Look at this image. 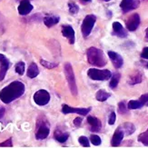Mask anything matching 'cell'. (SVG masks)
Segmentation results:
<instances>
[{"mask_svg":"<svg viewBox=\"0 0 148 148\" xmlns=\"http://www.w3.org/2000/svg\"><path fill=\"white\" fill-rule=\"evenodd\" d=\"M111 77H112V79H111L110 84H109V85H110V88L111 89H114V88H116V86H118V83H119L121 75H120L119 73H115Z\"/></svg>","mask_w":148,"mask_h":148,"instance_id":"d4e9b609","label":"cell"},{"mask_svg":"<svg viewBox=\"0 0 148 148\" xmlns=\"http://www.w3.org/2000/svg\"><path fill=\"white\" fill-rule=\"evenodd\" d=\"M54 136H55V139H56L59 143H65L66 141L68 139L69 134H68V133H64L61 130L57 129L55 131Z\"/></svg>","mask_w":148,"mask_h":148,"instance_id":"44dd1931","label":"cell"},{"mask_svg":"<svg viewBox=\"0 0 148 148\" xmlns=\"http://www.w3.org/2000/svg\"><path fill=\"white\" fill-rule=\"evenodd\" d=\"M102 1H105V2H108V1H110V0H102Z\"/></svg>","mask_w":148,"mask_h":148,"instance_id":"60d3db41","label":"cell"},{"mask_svg":"<svg viewBox=\"0 0 148 148\" xmlns=\"http://www.w3.org/2000/svg\"><path fill=\"white\" fill-rule=\"evenodd\" d=\"M33 10V5H32L28 0H22L20 5L18 6V13L21 16H27Z\"/></svg>","mask_w":148,"mask_h":148,"instance_id":"5bb4252c","label":"cell"},{"mask_svg":"<svg viewBox=\"0 0 148 148\" xmlns=\"http://www.w3.org/2000/svg\"><path fill=\"white\" fill-rule=\"evenodd\" d=\"M78 142H79V144H80L82 146H84V147H89V146H90V145H89V141H88L87 137H86V136H80L79 139H78Z\"/></svg>","mask_w":148,"mask_h":148,"instance_id":"1f68e13d","label":"cell"},{"mask_svg":"<svg viewBox=\"0 0 148 148\" xmlns=\"http://www.w3.org/2000/svg\"><path fill=\"white\" fill-rule=\"evenodd\" d=\"M145 39L148 41V27H147L146 30H145Z\"/></svg>","mask_w":148,"mask_h":148,"instance_id":"f35d334b","label":"cell"},{"mask_svg":"<svg viewBox=\"0 0 148 148\" xmlns=\"http://www.w3.org/2000/svg\"><path fill=\"white\" fill-rule=\"evenodd\" d=\"M119 128L124 132L125 136H130V134H132L134 131H136V127H134V125L131 123H125L124 125L119 126Z\"/></svg>","mask_w":148,"mask_h":148,"instance_id":"d6986e66","label":"cell"},{"mask_svg":"<svg viewBox=\"0 0 148 148\" xmlns=\"http://www.w3.org/2000/svg\"><path fill=\"white\" fill-rule=\"evenodd\" d=\"M16 72L20 75H24V73H25V63L24 62H19L16 64Z\"/></svg>","mask_w":148,"mask_h":148,"instance_id":"83f0119b","label":"cell"},{"mask_svg":"<svg viewBox=\"0 0 148 148\" xmlns=\"http://www.w3.org/2000/svg\"><path fill=\"white\" fill-rule=\"evenodd\" d=\"M24 93V84L19 81H14L0 91V99L5 104H9V103L20 97Z\"/></svg>","mask_w":148,"mask_h":148,"instance_id":"6da1fadb","label":"cell"},{"mask_svg":"<svg viewBox=\"0 0 148 148\" xmlns=\"http://www.w3.org/2000/svg\"><path fill=\"white\" fill-rule=\"evenodd\" d=\"M13 145H12V139H8L6 140L5 142H3L0 144V147H12Z\"/></svg>","mask_w":148,"mask_h":148,"instance_id":"e575fe53","label":"cell"},{"mask_svg":"<svg viewBox=\"0 0 148 148\" xmlns=\"http://www.w3.org/2000/svg\"><path fill=\"white\" fill-rule=\"evenodd\" d=\"M108 56L110 60L112 61L113 65L115 68H121L124 65V60L119 54L113 52V51H109L108 52Z\"/></svg>","mask_w":148,"mask_h":148,"instance_id":"7c38bea8","label":"cell"},{"mask_svg":"<svg viewBox=\"0 0 148 148\" xmlns=\"http://www.w3.org/2000/svg\"><path fill=\"white\" fill-rule=\"evenodd\" d=\"M139 101L142 103L143 106H148V94H145L143 95H141V97L139 99Z\"/></svg>","mask_w":148,"mask_h":148,"instance_id":"d6a6232c","label":"cell"},{"mask_svg":"<svg viewBox=\"0 0 148 148\" xmlns=\"http://www.w3.org/2000/svg\"><path fill=\"white\" fill-rule=\"evenodd\" d=\"M90 141H91V143L95 145V146H98L101 145L102 143V141H101V138L98 136H96V134H92L91 136H90Z\"/></svg>","mask_w":148,"mask_h":148,"instance_id":"f1b7e54d","label":"cell"},{"mask_svg":"<svg viewBox=\"0 0 148 148\" xmlns=\"http://www.w3.org/2000/svg\"><path fill=\"white\" fill-rule=\"evenodd\" d=\"M59 22V16L55 15H49L44 18V23L47 27H52Z\"/></svg>","mask_w":148,"mask_h":148,"instance_id":"ac0fdd59","label":"cell"},{"mask_svg":"<svg viewBox=\"0 0 148 148\" xmlns=\"http://www.w3.org/2000/svg\"><path fill=\"white\" fill-rule=\"evenodd\" d=\"M124 136H125L124 132L122 131L120 128L118 127L117 129H116V131L114 132L113 137H112V140H111V145H112V146H114V147L119 146L120 144H121V142L124 139Z\"/></svg>","mask_w":148,"mask_h":148,"instance_id":"2e32d148","label":"cell"},{"mask_svg":"<svg viewBox=\"0 0 148 148\" xmlns=\"http://www.w3.org/2000/svg\"><path fill=\"white\" fill-rule=\"evenodd\" d=\"M138 141H139L140 143H142L144 145L148 146V129L145 132H144L141 134H139Z\"/></svg>","mask_w":148,"mask_h":148,"instance_id":"484cf974","label":"cell"},{"mask_svg":"<svg viewBox=\"0 0 148 148\" xmlns=\"http://www.w3.org/2000/svg\"><path fill=\"white\" fill-rule=\"evenodd\" d=\"M140 5L139 0H123L120 3V8L124 13H127L131 10L137 8Z\"/></svg>","mask_w":148,"mask_h":148,"instance_id":"ba28073f","label":"cell"},{"mask_svg":"<svg viewBox=\"0 0 148 148\" xmlns=\"http://www.w3.org/2000/svg\"><path fill=\"white\" fill-rule=\"evenodd\" d=\"M87 75L91 79L96 81H106L108 80L109 78H111L112 76V74L109 70L107 69L99 70L96 68H90L87 72Z\"/></svg>","mask_w":148,"mask_h":148,"instance_id":"277c9868","label":"cell"},{"mask_svg":"<svg viewBox=\"0 0 148 148\" xmlns=\"http://www.w3.org/2000/svg\"><path fill=\"white\" fill-rule=\"evenodd\" d=\"M62 35L66 38H67L69 44L73 45L75 43V31L72 27H70V25H64V27H62Z\"/></svg>","mask_w":148,"mask_h":148,"instance_id":"4fadbf2b","label":"cell"},{"mask_svg":"<svg viewBox=\"0 0 148 148\" xmlns=\"http://www.w3.org/2000/svg\"><path fill=\"white\" fill-rule=\"evenodd\" d=\"M83 1H85V2H90L91 0H83Z\"/></svg>","mask_w":148,"mask_h":148,"instance_id":"ab89813d","label":"cell"},{"mask_svg":"<svg viewBox=\"0 0 148 148\" xmlns=\"http://www.w3.org/2000/svg\"><path fill=\"white\" fill-rule=\"evenodd\" d=\"M38 74H39V69H38L36 64L32 63L27 69V76L30 77V78H35L36 76L38 75Z\"/></svg>","mask_w":148,"mask_h":148,"instance_id":"ffe728a7","label":"cell"},{"mask_svg":"<svg viewBox=\"0 0 148 148\" xmlns=\"http://www.w3.org/2000/svg\"><path fill=\"white\" fill-rule=\"evenodd\" d=\"M95 21H96V17L94 15H88L83 20L81 25V31L83 36L85 37H87L90 35V33H91Z\"/></svg>","mask_w":148,"mask_h":148,"instance_id":"5b68a950","label":"cell"},{"mask_svg":"<svg viewBox=\"0 0 148 148\" xmlns=\"http://www.w3.org/2000/svg\"><path fill=\"white\" fill-rule=\"evenodd\" d=\"M127 106H125V102H120L118 104V112L119 114H126L127 113Z\"/></svg>","mask_w":148,"mask_h":148,"instance_id":"4dcf8cb0","label":"cell"},{"mask_svg":"<svg viewBox=\"0 0 148 148\" xmlns=\"http://www.w3.org/2000/svg\"><path fill=\"white\" fill-rule=\"evenodd\" d=\"M68 8H69V12L71 13L72 15H75L78 13L79 11V8H78V5H77L75 3H68Z\"/></svg>","mask_w":148,"mask_h":148,"instance_id":"4316f807","label":"cell"},{"mask_svg":"<svg viewBox=\"0 0 148 148\" xmlns=\"http://www.w3.org/2000/svg\"><path fill=\"white\" fill-rule=\"evenodd\" d=\"M115 119H116V115H115V113L114 112H112L109 115V119H108V124L110 125H113L115 122Z\"/></svg>","mask_w":148,"mask_h":148,"instance_id":"836d02e7","label":"cell"},{"mask_svg":"<svg viewBox=\"0 0 148 148\" xmlns=\"http://www.w3.org/2000/svg\"><path fill=\"white\" fill-rule=\"evenodd\" d=\"M142 80H143L142 75H141L140 73H136L130 77L128 83H129L130 85H136V84H139V83L142 82Z\"/></svg>","mask_w":148,"mask_h":148,"instance_id":"cb8c5ba5","label":"cell"},{"mask_svg":"<svg viewBox=\"0 0 148 148\" xmlns=\"http://www.w3.org/2000/svg\"><path fill=\"white\" fill-rule=\"evenodd\" d=\"M143 104L139 100H131L128 102L127 108L130 110H134V109H139L141 107H143Z\"/></svg>","mask_w":148,"mask_h":148,"instance_id":"603a6c76","label":"cell"},{"mask_svg":"<svg viewBox=\"0 0 148 148\" xmlns=\"http://www.w3.org/2000/svg\"><path fill=\"white\" fill-rule=\"evenodd\" d=\"M49 126L47 125V123H38L37 131L36 133V137L37 140H43L46 139L49 134Z\"/></svg>","mask_w":148,"mask_h":148,"instance_id":"9c48e42d","label":"cell"},{"mask_svg":"<svg viewBox=\"0 0 148 148\" xmlns=\"http://www.w3.org/2000/svg\"><path fill=\"white\" fill-rule=\"evenodd\" d=\"M113 31H114V34L118 37L125 38L127 36V32L125 30L123 25H122L119 22L113 23Z\"/></svg>","mask_w":148,"mask_h":148,"instance_id":"e0dca14e","label":"cell"},{"mask_svg":"<svg viewBox=\"0 0 148 148\" xmlns=\"http://www.w3.org/2000/svg\"><path fill=\"white\" fill-rule=\"evenodd\" d=\"M40 63H41V65L45 67H47L48 69H52V68H55L57 66L56 64L55 63H51V62H48V61H46V60H44V59H40Z\"/></svg>","mask_w":148,"mask_h":148,"instance_id":"f546056e","label":"cell"},{"mask_svg":"<svg viewBox=\"0 0 148 148\" xmlns=\"http://www.w3.org/2000/svg\"><path fill=\"white\" fill-rule=\"evenodd\" d=\"M9 66L10 62L8 61V59L4 55L0 54V81H2L5 78Z\"/></svg>","mask_w":148,"mask_h":148,"instance_id":"8fae6325","label":"cell"},{"mask_svg":"<svg viewBox=\"0 0 148 148\" xmlns=\"http://www.w3.org/2000/svg\"><path fill=\"white\" fill-rule=\"evenodd\" d=\"M81 124H82V119L80 118V117H76L75 120H74V125H75V126H80L81 125Z\"/></svg>","mask_w":148,"mask_h":148,"instance_id":"8d00e7d4","label":"cell"},{"mask_svg":"<svg viewBox=\"0 0 148 148\" xmlns=\"http://www.w3.org/2000/svg\"><path fill=\"white\" fill-rule=\"evenodd\" d=\"M141 57L144 59H148V47L143 49L142 53H141Z\"/></svg>","mask_w":148,"mask_h":148,"instance_id":"d590c367","label":"cell"},{"mask_svg":"<svg viewBox=\"0 0 148 148\" xmlns=\"http://www.w3.org/2000/svg\"><path fill=\"white\" fill-rule=\"evenodd\" d=\"M147 68H148V64H147Z\"/></svg>","mask_w":148,"mask_h":148,"instance_id":"b9f144b4","label":"cell"},{"mask_svg":"<svg viewBox=\"0 0 148 148\" xmlns=\"http://www.w3.org/2000/svg\"><path fill=\"white\" fill-rule=\"evenodd\" d=\"M87 123L90 125V129L92 132H99L102 128V124L98 118L95 116H88L87 117Z\"/></svg>","mask_w":148,"mask_h":148,"instance_id":"9a60e30c","label":"cell"},{"mask_svg":"<svg viewBox=\"0 0 148 148\" xmlns=\"http://www.w3.org/2000/svg\"><path fill=\"white\" fill-rule=\"evenodd\" d=\"M110 94L107 93L106 91H105V90H99V91H97V93H96L95 95V98L97 101L99 102H105L106 100H107L109 97H110Z\"/></svg>","mask_w":148,"mask_h":148,"instance_id":"7402d4cb","label":"cell"},{"mask_svg":"<svg viewBox=\"0 0 148 148\" xmlns=\"http://www.w3.org/2000/svg\"><path fill=\"white\" fill-rule=\"evenodd\" d=\"M86 56H87L88 63L91 64L93 66L103 67V66H105L107 63L104 52L96 47L88 48L86 52Z\"/></svg>","mask_w":148,"mask_h":148,"instance_id":"7a4b0ae2","label":"cell"},{"mask_svg":"<svg viewBox=\"0 0 148 148\" xmlns=\"http://www.w3.org/2000/svg\"><path fill=\"white\" fill-rule=\"evenodd\" d=\"M65 75L66 77V80L68 83V86L70 88V91H71L73 95H76L78 94V90H77V86H76V82H75V77L74 74V70L71 66V64L66 63L65 65Z\"/></svg>","mask_w":148,"mask_h":148,"instance_id":"3957f363","label":"cell"},{"mask_svg":"<svg viewBox=\"0 0 148 148\" xmlns=\"http://www.w3.org/2000/svg\"><path fill=\"white\" fill-rule=\"evenodd\" d=\"M34 101L38 106H46L50 101V95L45 89L38 90L34 95Z\"/></svg>","mask_w":148,"mask_h":148,"instance_id":"8992f818","label":"cell"},{"mask_svg":"<svg viewBox=\"0 0 148 148\" xmlns=\"http://www.w3.org/2000/svg\"><path fill=\"white\" fill-rule=\"evenodd\" d=\"M90 111H91V108H76V107H70L67 105H63L62 106V112L64 114H78L81 115H86Z\"/></svg>","mask_w":148,"mask_h":148,"instance_id":"52a82bcc","label":"cell"},{"mask_svg":"<svg viewBox=\"0 0 148 148\" xmlns=\"http://www.w3.org/2000/svg\"><path fill=\"white\" fill-rule=\"evenodd\" d=\"M126 28L129 31H136L140 25V16L138 14H134L126 20Z\"/></svg>","mask_w":148,"mask_h":148,"instance_id":"30bf717a","label":"cell"},{"mask_svg":"<svg viewBox=\"0 0 148 148\" xmlns=\"http://www.w3.org/2000/svg\"><path fill=\"white\" fill-rule=\"evenodd\" d=\"M5 108L2 107V106H0V119H1L3 116H4V114H5Z\"/></svg>","mask_w":148,"mask_h":148,"instance_id":"74e56055","label":"cell"}]
</instances>
